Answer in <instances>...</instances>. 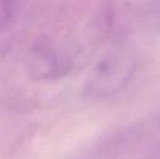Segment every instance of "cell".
<instances>
[{
	"label": "cell",
	"mask_w": 160,
	"mask_h": 159,
	"mask_svg": "<svg viewBox=\"0 0 160 159\" xmlns=\"http://www.w3.org/2000/svg\"><path fill=\"white\" fill-rule=\"evenodd\" d=\"M135 71V60L125 51H111L103 56L91 71L84 94L93 99H103L128 84Z\"/></svg>",
	"instance_id": "6da1fadb"
},
{
	"label": "cell",
	"mask_w": 160,
	"mask_h": 159,
	"mask_svg": "<svg viewBox=\"0 0 160 159\" xmlns=\"http://www.w3.org/2000/svg\"><path fill=\"white\" fill-rule=\"evenodd\" d=\"M28 73L35 81H48L68 74L71 63L67 56L59 51L47 38L36 40L25 56Z\"/></svg>",
	"instance_id": "7a4b0ae2"
},
{
	"label": "cell",
	"mask_w": 160,
	"mask_h": 159,
	"mask_svg": "<svg viewBox=\"0 0 160 159\" xmlns=\"http://www.w3.org/2000/svg\"><path fill=\"white\" fill-rule=\"evenodd\" d=\"M22 6V0H0V22L10 26Z\"/></svg>",
	"instance_id": "3957f363"
},
{
	"label": "cell",
	"mask_w": 160,
	"mask_h": 159,
	"mask_svg": "<svg viewBox=\"0 0 160 159\" xmlns=\"http://www.w3.org/2000/svg\"><path fill=\"white\" fill-rule=\"evenodd\" d=\"M0 24H3V23H1V22H0ZM3 25H4V24H3ZM7 26H8V25H7Z\"/></svg>",
	"instance_id": "277c9868"
}]
</instances>
